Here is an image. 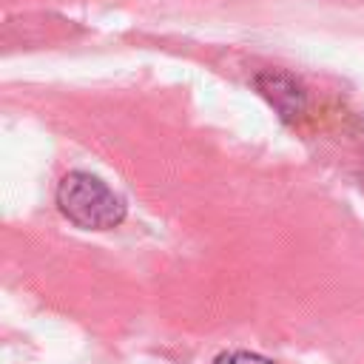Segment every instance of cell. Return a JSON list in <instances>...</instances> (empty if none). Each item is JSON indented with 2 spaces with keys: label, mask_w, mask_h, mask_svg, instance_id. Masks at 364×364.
<instances>
[{
  "label": "cell",
  "mask_w": 364,
  "mask_h": 364,
  "mask_svg": "<svg viewBox=\"0 0 364 364\" xmlns=\"http://www.w3.org/2000/svg\"><path fill=\"white\" fill-rule=\"evenodd\" d=\"M57 205L68 222L85 230H108L125 219V199L85 171H71L60 179Z\"/></svg>",
  "instance_id": "6da1fadb"
},
{
  "label": "cell",
  "mask_w": 364,
  "mask_h": 364,
  "mask_svg": "<svg viewBox=\"0 0 364 364\" xmlns=\"http://www.w3.org/2000/svg\"><path fill=\"white\" fill-rule=\"evenodd\" d=\"M256 85H259V91L270 100V105L284 119H293L296 114H301V108H304V91H301V85L293 77L267 71V74L256 77Z\"/></svg>",
  "instance_id": "7a4b0ae2"
},
{
  "label": "cell",
  "mask_w": 364,
  "mask_h": 364,
  "mask_svg": "<svg viewBox=\"0 0 364 364\" xmlns=\"http://www.w3.org/2000/svg\"><path fill=\"white\" fill-rule=\"evenodd\" d=\"M213 364H273L270 358L259 355V353H247V350H233V353H222Z\"/></svg>",
  "instance_id": "3957f363"
}]
</instances>
